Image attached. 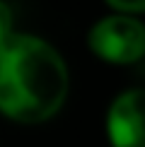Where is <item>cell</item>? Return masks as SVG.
<instances>
[{
	"instance_id": "1",
	"label": "cell",
	"mask_w": 145,
	"mask_h": 147,
	"mask_svg": "<svg viewBox=\"0 0 145 147\" xmlns=\"http://www.w3.org/2000/svg\"><path fill=\"white\" fill-rule=\"evenodd\" d=\"M70 65L63 51L32 32L0 39V116L17 125H44L70 99Z\"/></svg>"
},
{
	"instance_id": "2",
	"label": "cell",
	"mask_w": 145,
	"mask_h": 147,
	"mask_svg": "<svg viewBox=\"0 0 145 147\" xmlns=\"http://www.w3.org/2000/svg\"><path fill=\"white\" fill-rule=\"evenodd\" d=\"M85 46L97 60L106 65H136L145 60V22L138 15L109 10L89 24Z\"/></svg>"
},
{
	"instance_id": "3",
	"label": "cell",
	"mask_w": 145,
	"mask_h": 147,
	"mask_svg": "<svg viewBox=\"0 0 145 147\" xmlns=\"http://www.w3.org/2000/svg\"><path fill=\"white\" fill-rule=\"evenodd\" d=\"M104 133L109 147H145V87H126L109 101Z\"/></svg>"
},
{
	"instance_id": "4",
	"label": "cell",
	"mask_w": 145,
	"mask_h": 147,
	"mask_svg": "<svg viewBox=\"0 0 145 147\" xmlns=\"http://www.w3.org/2000/svg\"><path fill=\"white\" fill-rule=\"evenodd\" d=\"M111 12H126V15H145V0H102Z\"/></svg>"
},
{
	"instance_id": "5",
	"label": "cell",
	"mask_w": 145,
	"mask_h": 147,
	"mask_svg": "<svg viewBox=\"0 0 145 147\" xmlns=\"http://www.w3.org/2000/svg\"><path fill=\"white\" fill-rule=\"evenodd\" d=\"M17 29V22H15V7L7 3V0H0V39L7 36L10 32Z\"/></svg>"
}]
</instances>
